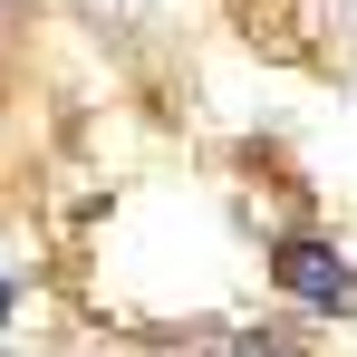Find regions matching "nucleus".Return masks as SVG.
<instances>
[{
	"mask_svg": "<svg viewBox=\"0 0 357 357\" xmlns=\"http://www.w3.org/2000/svg\"><path fill=\"white\" fill-rule=\"evenodd\" d=\"M77 10H87V20H145L155 0H77Z\"/></svg>",
	"mask_w": 357,
	"mask_h": 357,
	"instance_id": "1",
	"label": "nucleus"
}]
</instances>
